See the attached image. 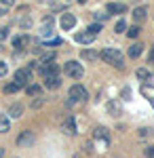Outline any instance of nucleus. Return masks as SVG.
Masks as SVG:
<instances>
[{"mask_svg": "<svg viewBox=\"0 0 154 158\" xmlns=\"http://www.w3.org/2000/svg\"><path fill=\"white\" fill-rule=\"evenodd\" d=\"M137 34H139V27H137V25H133V27L127 30V36L129 38H137Z\"/></svg>", "mask_w": 154, "mask_h": 158, "instance_id": "obj_26", "label": "nucleus"}, {"mask_svg": "<svg viewBox=\"0 0 154 158\" xmlns=\"http://www.w3.org/2000/svg\"><path fill=\"white\" fill-rule=\"evenodd\" d=\"M135 74H137V78H139V80H150V78H152L150 72H148V70H143V68H139Z\"/></svg>", "mask_w": 154, "mask_h": 158, "instance_id": "obj_24", "label": "nucleus"}, {"mask_svg": "<svg viewBox=\"0 0 154 158\" xmlns=\"http://www.w3.org/2000/svg\"><path fill=\"white\" fill-rule=\"evenodd\" d=\"M93 34L91 32H80V34H76V42H80V44H91L93 42Z\"/></svg>", "mask_w": 154, "mask_h": 158, "instance_id": "obj_12", "label": "nucleus"}, {"mask_svg": "<svg viewBox=\"0 0 154 158\" xmlns=\"http://www.w3.org/2000/svg\"><path fill=\"white\" fill-rule=\"evenodd\" d=\"M32 143H34V133L32 131H24L17 137V146L19 148H28V146H32Z\"/></svg>", "mask_w": 154, "mask_h": 158, "instance_id": "obj_6", "label": "nucleus"}, {"mask_svg": "<svg viewBox=\"0 0 154 158\" xmlns=\"http://www.w3.org/2000/svg\"><path fill=\"white\" fill-rule=\"evenodd\" d=\"M6 36H9V27H0V42L6 40Z\"/></svg>", "mask_w": 154, "mask_h": 158, "instance_id": "obj_28", "label": "nucleus"}, {"mask_svg": "<svg viewBox=\"0 0 154 158\" xmlns=\"http://www.w3.org/2000/svg\"><path fill=\"white\" fill-rule=\"evenodd\" d=\"M148 61L154 63V44H152V49H150V53H148Z\"/></svg>", "mask_w": 154, "mask_h": 158, "instance_id": "obj_32", "label": "nucleus"}, {"mask_svg": "<svg viewBox=\"0 0 154 158\" xmlns=\"http://www.w3.org/2000/svg\"><path fill=\"white\" fill-rule=\"evenodd\" d=\"M6 72H9L6 63H4V61H0V78H2V76H6Z\"/></svg>", "mask_w": 154, "mask_h": 158, "instance_id": "obj_29", "label": "nucleus"}, {"mask_svg": "<svg viewBox=\"0 0 154 158\" xmlns=\"http://www.w3.org/2000/svg\"><path fill=\"white\" fill-rule=\"evenodd\" d=\"M38 70L42 74V78H51V76H59V68L57 63H38Z\"/></svg>", "mask_w": 154, "mask_h": 158, "instance_id": "obj_5", "label": "nucleus"}, {"mask_svg": "<svg viewBox=\"0 0 154 158\" xmlns=\"http://www.w3.org/2000/svg\"><path fill=\"white\" fill-rule=\"evenodd\" d=\"M142 93L146 95V99L154 106V89H150V86H142Z\"/></svg>", "mask_w": 154, "mask_h": 158, "instance_id": "obj_21", "label": "nucleus"}, {"mask_svg": "<svg viewBox=\"0 0 154 158\" xmlns=\"http://www.w3.org/2000/svg\"><path fill=\"white\" fill-rule=\"evenodd\" d=\"M63 72L68 74L70 78H74V80H80V78L84 76L83 63H78V61H68V63L63 65Z\"/></svg>", "mask_w": 154, "mask_h": 158, "instance_id": "obj_2", "label": "nucleus"}, {"mask_svg": "<svg viewBox=\"0 0 154 158\" xmlns=\"http://www.w3.org/2000/svg\"><path fill=\"white\" fill-rule=\"evenodd\" d=\"M28 44H30V36H25V34H21V36H15V38H13V49H15V53L24 51Z\"/></svg>", "mask_w": 154, "mask_h": 158, "instance_id": "obj_7", "label": "nucleus"}, {"mask_svg": "<svg viewBox=\"0 0 154 158\" xmlns=\"http://www.w3.org/2000/svg\"><path fill=\"white\" fill-rule=\"evenodd\" d=\"M19 89H21L19 85H15V82H9V85L4 86V93H9V95H11V93H17Z\"/></svg>", "mask_w": 154, "mask_h": 158, "instance_id": "obj_25", "label": "nucleus"}, {"mask_svg": "<svg viewBox=\"0 0 154 158\" xmlns=\"http://www.w3.org/2000/svg\"><path fill=\"white\" fill-rule=\"evenodd\" d=\"M125 30H127V23H125V19H118V21H116V25H114V32H116V34H122Z\"/></svg>", "mask_w": 154, "mask_h": 158, "instance_id": "obj_23", "label": "nucleus"}, {"mask_svg": "<svg viewBox=\"0 0 154 158\" xmlns=\"http://www.w3.org/2000/svg\"><path fill=\"white\" fill-rule=\"evenodd\" d=\"M30 78H32V70H30V68H19V70L15 72V76H13V82L24 89V86H28Z\"/></svg>", "mask_w": 154, "mask_h": 158, "instance_id": "obj_4", "label": "nucleus"}, {"mask_svg": "<svg viewBox=\"0 0 154 158\" xmlns=\"http://www.w3.org/2000/svg\"><path fill=\"white\" fill-rule=\"evenodd\" d=\"M142 44H137V42H135V44H133V47H129V57L131 59H135V57H139V55H142Z\"/></svg>", "mask_w": 154, "mask_h": 158, "instance_id": "obj_20", "label": "nucleus"}, {"mask_svg": "<svg viewBox=\"0 0 154 158\" xmlns=\"http://www.w3.org/2000/svg\"><path fill=\"white\" fill-rule=\"evenodd\" d=\"M68 97H70V103H78V101H87L89 93H87V89L83 85H74L70 89V93H68Z\"/></svg>", "mask_w": 154, "mask_h": 158, "instance_id": "obj_3", "label": "nucleus"}, {"mask_svg": "<svg viewBox=\"0 0 154 158\" xmlns=\"http://www.w3.org/2000/svg\"><path fill=\"white\" fill-rule=\"evenodd\" d=\"M87 32H91V34L95 36V34H99V32H101V25H99V23H91V25H89V30H87Z\"/></svg>", "mask_w": 154, "mask_h": 158, "instance_id": "obj_27", "label": "nucleus"}, {"mask_svg": "<svg viewBox=\"0 0 154 158\" xmlns=\"http://www.w3.org/2000/svg\"><path fill=\"white\" fill-rule=\"evenodd\" d=\"M108 15H110V13H95V17H97V19H101V21L108 19Z\"/></svg>", "mask_w": 154, "mask_h": 158, "instance_id": "obj_31", "label": "nucleus"}, {"mask_svg": "<svg viewBox=\"0 0 154 158\" xmlns=\"http://www.w3.org/2000/svg\"><path fill=\"white\" fill-rule=\"evenodd\" d=\"M21 25H24V27H28V25H32V21H30V19H24V21H21Z\"/></svg>", "mask_w": 154, "mask_h": 158, "instance_id": "obj_35", "label": "nucleus"}, {"mask_svg": "<svg viewBox=\"0 0 154 158\" xmlns=\"http://www.w3.org/2000/svg\"><path fill=\"white\" fill-rule=\"evenodd\" d=\"M13 4H15V0H2V6H6V9L13 6Z\"/></svg>", "mask_w": 154, "mask_h": 158, "instance_id": "obj_33", "label": "nucleus"}, {"mask_svg": "<svg viewBox=\"0 0 154 158\" xmlns=\"http://www.w3.org/2000/svg\"><path fill=\"white\" fill-rule=\"evenodd\" d=\"M93 137H95V139H104L106 143H108V139H110V135H108V129H104V127H97V129L93 131Z\"/></svg>", "mask_w": 154, "mask_h": 158, "instance_id": "obj_17", "label": "nucleus"}, {"mask_svg": "<svg viewBox=\"0 0 154 158\" xmlns=\"http://www.w3.org/2000/svg\"><path fill=\"white\" fill-rule=\"evenodd\" d=\"M122 11H125V4H118V2L108 4V13H122Z\"/></svg>", "mask_w": 154, "mask_h": 158, "instance_id": "obj_22", "label": "nucleus"}, {"mask_svg": "<svg viewBox=\"0 0 154 158\" xmlns=\"http://www.w3.org/2000/svg\"><path fill=\"white\" fill-rule=\"evenodd\" d=\"M74 25H76V17H74L72 13H63V15H61V27H63V30H72Z\"/></svg>", "mask_w": 154, "mask_h": 158, "instance_id": "obj_9", "label": "nucleus"}, {"mask_svg": "<svg viewBox=\"0 0 154 158\" xmlns=\"http://www.w3.org/2000/svg\"><path fill=\"white\" fill-rule=\"evenodd\" d=\"M146 156H148V158H154V146H148V148H146Z\"/></svg>", "mask_w": 154, "mask_h": 158, "instance_id": "obj_30", "label": "nucleus"}, {"mask_svg": "<svg viewBox=\"0 0 154 158\" xmlns=\"http://www.w3.org/2000/svg\"><path fill=\"white\" fill-rule=\"evenodd\" d=\"M2 15H6V6H0V17Z\"/></svg>", "mask_w": 154, "mask_h": 158, "instance_id": "obj_36", "label": "nucleus"}, {"mask_svg": "<svg viewBox=\"0 0 154 158\" xmlns=\"http://www.w3.org/2000/svg\"><path fill=\"white\" fill-rule=\"evenodd\" d=\"M63 133H68V135H74L76 133V124H74V116H68V120L63 122Z\"/></svg>", "mask_w": 154, "mask_h": 158, "instance_id": "obj_13", "label": "nucleus"}, {"mask_svg": "<svg viewBox=\"0 0 154 158\" xmlns=\"http://www.w3.org/2000/svg\"><path fill=\"white\" fill-rule=\"evenodd\" d=\"M108 114H112V116H118L120 114V103L118 101H108Z\"/></svg>", "mask_w": 154, "mask_h": 158, "instance_id": "obj_19", "label": "nucleus"}, {"mask_svg": "<svg viewBox=\"0 0 154 158\" xmlns=\"http://www.w3.org/2000/svg\"><path fill=\"white\" fill-rule=\"evenodd\" d=\"M0 158H4V148H0Z\"/></svg>", "mask_w": 154, "mask_h": 158, "instance_id": "obj_37", "label": "nucleus"}, {"mask_svg": "<svg viewBox=\"0 0 154 158\" xmlns=\"http://www.w3.org/2000/svg\"><path fill=\"white\" fill-rule=\"evenodd\" d=\"M99 59H104L106 63L114 65V68H122L125 65V59H122L120 51H116V49H104L99 53Z\"/></svg>", "mask_w": 154, "mask_h": 158, "instance_id": "obj_1", "label": "nucleus"}, {"mask_svg": "<svg viewBox=\"0 0 154 158\" xmlns=\"http://www.w3.org/2000/svg\"><path fill=\"white\" fill-rule=\"evenodd\" d=\"M25 93L30 95V97H40V93H42V86H38V85H28L25 86Z\"/></svg>", "mask_w": 154, "mask_h": 158, "instance_id": "obj_18", "label": "nucleus"}, {"mask_svg": "<svg viewBox=\"0 0 154 158\" xmlns=\"http://www.w3.org/2000/svg\"><path fill=\"white\" fill-rule=\"evenodd\" d=\"M42 36H49L53 34V17H45V23H42V30H40Z\"/></svg>", "mask_w": 154, "mask_h": 158, "instance_id": "obj_15", "label": "nucleus"}, {"mask_svg": "<svg viewBox=\"0 0 154 158\" xmlns=\"http://www.w3.org/2000/svg\"><path fill=\"white\" fill-rule=\"evenodd\" d=\"M148 19V6H137L135 11H133V21L135 23H142Z\"/></svg>", "mask_w": 154, "mask_h": 158, "instance_id": "obj_8", "label": "nucleus"}, {"mask_svg": "<svg viewBox=\"0 0 154 158\" xmlns=\"http://www.w3.org/2000/svg\"><path fill=\"white\" fill-rule=\"evenodd\" d=\"M11 131V120L6 114H0V133H9Z\"/></svg>", "mask_w": 154, "mask_h": 158, "instance_id": "obj_16", "label": "nucleus"}, {"mask_svg": "<svg viewBox=\"0 0 154 158\" xmlns=\"http://www.w3.org/2000/svg\"><path fill=\"white\" fill-rule=\"evenodd\" d=\"M129 95H131V91H129V89H125V91H122V99H131Z\"/></svg>", "mask_w": 154, "mask_h": 158, "instance_id": "obj_34", "label": "nucleus"}, {"mask_svg": "<svg viewBox=\"0 0 154 158\" xmlns=\"http://www.w3.org/2000/svg\"><path fill=\"white\" fill-rule=\"evenodd\" d=\"M45 86L55 91V89H59V86H61V78H59V76H51V78H45Z\"/></svg>", "mask_w": 154, "mask_h": 158, "instance_id": "obj_14", "label": "nucleus"}, {"mask_svg": "<svg viewBox=\"0 0 154 158\" xmlns=\"http://www.w3.org/2000/svg\"><path fill=\"white\" fill-rule=\"evenodd\" d=\"M21 114H24V103H19V101L13 103L11 108H9V116H11V118H19Z\"/></svg>", "mask_w": 154, "mask_h": 158, "instance_id": "obj_11", "label": "nucleus"}, {"mask_svg": "<svg viewBox=\"0 0 154 158\" xmlns=\"http://www.w3.org/2000/svg\"><path fill=\"white\" fill-rule=\"evenodd\" d=\"M80 57H83L84 61H97L99 59V53L93 51V49H83L80 51Z\"/></svg>", "mask_w": 154, "mask_h": 158, "instance_id": "obj_10", "label": "nucleus"}, {"mask_svg": "<svg viewBox=\"0 0 154 158\" xmlns=\"http://www.w3.org/2000/svg\"><path fill=\"white\" fill-rule=\"evenodd\" d=\"M78 2H80V4H84V2H87V0H78Z\"/></svg>", "mask_w": 154, "mask_h": 158, "instance_id": "obj_38", "label": "nucleus"}]
</instances>
